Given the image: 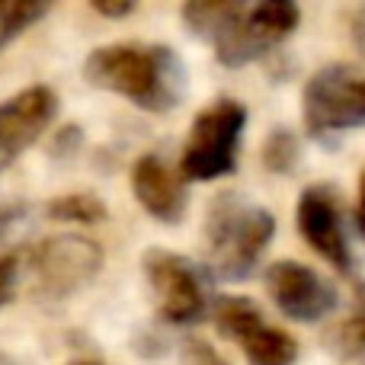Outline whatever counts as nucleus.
<instances>
[{"instance_id": "5", "label": "nucleus", "mask_w": 365, "mask_h": 365, "mask_svg": "<svg viewBox=\"0 0 365 365\" xmlns=\"http://www.w3.org/2000/svg\"><path fill=\"white\" fill-rule=\"evenodd\" d=\"M141 266H145V279L154 295V304H158L160 321L189 327V324H199L212 314L215 302H208L205 272L189 263L186 257L164 250V247H148Z\"/></svg>"}, {"instance_id": "8", "label": "nucleus", "mask_w": 365, "mask_h": 365, "mask_svg": "<svg viewBox=\"0 0 365 365\" xmlns=\"http://www.w3.org/2000/svg\"><path fill=\"white\" fill-rule=\"evenodd\" d=\"M212 321L225 340L237 343L250 365H295L298 340L269 324L253 298L221 295L212 304Z\"/></svg>"}, {"instance_id": "19", "label": "nucleus", "mask_w": 365, "mask_h": 365, "mask_svg": "<svg viewBox=\"0 0 365 365\" xmlns=\"http://www.w3.org/2000/svg\"><path fill=\"white\" fill-rule=\"evenodd\" d=\"M138 4H141V0H90V6H93L100 16H106V19L128 16V13H132Z\"/></svg>"}, {"instance_id": "18", "label": "nucleus", "mask_w": 365, "mask_h": 365, "mask_svg": "<svg viewBox=\"0 0 365 365\" xmlns=\"http://www.w3.org/2000/svg\"><path fill=\"white\" fill-rule=\"evenodd\" d=\"M263 160L272 173H292L298 164V141L292 132H272L266 138V148H263Z\"/></svg>"}, {"instance_id": "16", "label": "nucleus", "mask_w": 365, "mask_h": 365, "mask_svg": "<svg viewBox=\"0 0 365 365\" xmlns=\"http://www.w3.org/2000/svg\"><path fill=\"white\" fill-rule=\"evenodd\" d=\"M45 212L55 221H68V225H100L106 218V205L100 202V195L93 192H68V195H55L45 205Z\"/></svg>"}, {"instance_id": "1", "label": "nucleus", "mask_w": 365, "mask_h": 365, "mask_svg": "<svg viewBox=\"0 0 365 365\" xmlns=\"http://www.w3.org/2000/svg\"><path fill=\"white\" fill-rule=\"evenodd\" d=\"M83 81L145 113H170L186 96V61L164 42H113L83 58Z\"/></svg>"}, {"instance_id": "9", "label": "nucleus", "mask_w": 365, "mask_h": 365, "mask_svg": "<svg viewBox=\"0 0 365 365\" xmlns=\"http://www.w3.org/2000/svg\"><path fill=\"white\" fill-rule=\"evenodd\" d=\"M266 295L272 298L279 311L289 321L298 324H317L327 314H334L340 295L330 279H324L317 269L298 263V259H276L263 272Z\"/></svg>"}, {"instance_id": "6", "label": "nucleus", "mask_w": 365, "mask_h": 365, "mask_svg": "<svg viewBox=\"0 0 365 365\" xmlns=\"http://www.w3.org/2000/svg\"><path fill=\"white\" fill-rule=\"evenodd\" d=\"M100 266V244L83 234H51L36 247H29V259H26V272L36 279V292L55 302L90 285Z\"/></svg>"}, {"instance_id": "10", "label": "nucleus", "mask_w": 365, "mask_h": 365, "mask_svg": "<svg viewBox=\"0 0 365 365\" xmlns=\"http://www.w3.org/2000/svg\"><path fill=\"white\" fill-rule=\"evenodd\" d=\"M295 225L302 240L321 259H327L340 272L353 269V250H349V240H346L340 199H336V192L330 186L317 182V186L302 189L298 208H295Z\"/></svg>"}, {"instance_id": "22", "label": "nucleus", "mask_w": 365, "mask_h": 365, "mask_svg": "<svg viewBox=\"0 0 365 365\" xmlns=\"http://www.w3.org/2000/svg\"><path fill=\"white\" fill-rule=\"evenodd\" d=\"M353 36H356V42H359V48L365 51V4L359 6V13H356V19H353Z\"/></svg>"}, {"instance_id": "11", "label": "nucleus", "mask_w": 365, "mask_h": 365, "mask_svg": "<svg viewBox=\"0 0 365 365\" xmlns=\"http://www.w3.org/2000/svg\"><path fill=\"white\" fill-rule=\"evenodd\" d=\"M58 115V93L45 83L13 93L0 103V173L19 160L55 122Z\"/></svg>"}, {"instance_id": "3", "label": "nucleus", "mask_w": 365, "mask_h": 365, "mask_svg": "<svg viewBox=\"0 0 365 365\" xmlns=\"http://www.w3.org/2000/svg\"><path fill=\"white\" fill-rule=\"evenodd\" d=\"M247 128V109L244 103L221 96L199 109L186 132L180 154V177L186 182H212L237 167L240 138Z\"/></svg>"}, {"instance_id": "7", "label": "nucleus", "mask_w": 365, "mask_h": 365, "mask_svg": "<svg viewBox=\"0 0 365 365\" xmlns=\"http://www.w3.org/2000/svg\"><path fill=\"white\" fill-rule=\"evenodd\" d=\"M302 23L298 0H253V6L215 42V58L237 71L266 58Z\"/></svg>"}, {"instance_id": "20", "label": "nucleus", "mask_w": 365, "mask_h": 365, "mask_svg": "<svg viewBox=\"0 0 365 365\" xmlns=\"http://www.w3.org/2000/svg\"><path fill=\"white\" fill-rule=\"evenodd\" d=\"M186 365H227V362L218 359V356H215V349H208L205 343H189Z\"/></svg>"}, {"instance_id": "21", "label": "nucleus", "mask_w": 365, "mask_h": 365, "mask_svg": "<svg viewBox=\"0 0 365 365\" xmlns=\"http://www.w3.org/2000/svg\"><path fill=\"white\" fill-rule=\"evenodd\" d=\"M356 227H359V234L365 237V170L359 177V195H356Z\"/></svg>"}, {"instance_id": "23", "label": "nucleus", "mask_w": 365, "mask_h": 365, "mask_svg": "<svg viewBox=\"0 0 365 365\" xmlns=\"http://www.w3.org/2000/svg\"><path fill=\"white\" fill-rule=\"evenodd\" d=\"M68 365H96V362H68Z\"/></svg>"}, {"instance_id": "14", "label": "nucleus", "mask_w": 365, "mask_h": 365, "mask_svg": "<svg viewBox=\"0 0 365 365\" xmlns=\"http://www.w3.org/2000/svg\"><path fill=\"white\" fill-rule=\"evenodd\" d=\"M250 6L253 0H182L180 16L192 36L218 42Z\"/></svg>"}, {"instance_id": "13", "label": "nucleus", "mask_w": 365, "mask_h": 365, "mask_svg": "<svg viewBox=\"0 0 365 365\" xmlns=\"http://www.w3.org/2000/svg\"><path fill=\"white\" fill-rule=\"evenodd\" d=\"M26 212L23 205H10L0 212V308L19 295V285L26 279Z\"/></svg>"}, {"instance_id": "12", "label": "nucleus", "mask_w": 365, "mask_h": 365, "mask_svg": "<svg viewBox=\"0 0 365 365\" xmlns=\"http://www.w3.org/2000/svg\"><path fill=\"white\" fill-rule=\"evenodd\" d=\"M132 192L154 221L173 227L186 215V180L158 154H141L132 167Z\"/></svg>"}, {"instance_id": "15", "label": "nucleus", "mask_w": 365, "mask_h": 365, "mask_svg": "<svg viewBox=\"0 0 365 365\" xmlns=\"http://www.w3.org/2000/svg\"><path fill=\"white\" fill-rule=\"evenodd\" d=\"M55 0H0V51L10 48L26 29L38 23Z\"/></svg>"}, {"instance_id": "2", "label": "nucleus", "mask_w": 365, "mask_h": 365, "mask_svg": "<svg viewBox=\"0 0 365 365\" xmlns=\"http://www.w3.org/2000/svg\"><path fill=\"white\" fill-rule=\"evenodd\" d=\"M276 234V215L240 192H221L205 212V269L221 282H244Z\"/></svg>"}, {"instance_id": "4", "label": "nucleus", "mask_w": 365, "mask_h": 365, "mask_svg": "<svg viewBox=\"0 0 365 365\" xmlns=\"http://www.w3.org/2000/svg\"><path fill=\"white\" fill-rule=\"evenodd\" d=\"M302 119L317 141L365 128V68L340 61L314 71L302 90Z\"/></svg>"}, {"instance_id": "17", "label": "nucleus", "mask_w": 365, "mask_h": 365, "mask_svg": "<svg viewBox=\"0 0 365 365\" xmlns=\"http://www.w3.org/2000/svg\"><path fill=\"white\" fill-rule=\"evenodd\" d=\"M336 346L343 349V356L365 353V285L356 289L353 308H349L346 321L340 324V334H336Z\"/></svg>"}]
</instances>
